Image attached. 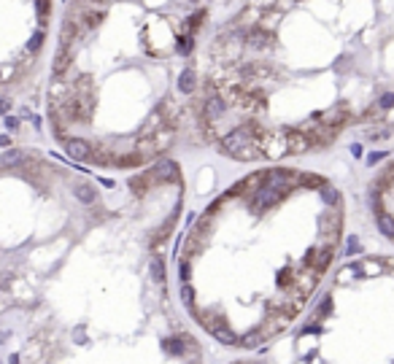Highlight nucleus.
I'll list each match as a JSON object with an SVG mask.
<instances>
[{
	"label": "nucleus",
	"mask_w": 394,
	"mask_h": 364,
	"mask_svg": "<svg viewBox=\"0 0 394 364\" xmlns=\"http://www.w3.org/2000/svg\"><path fill=\"white\" fill-rule=\"evenodd\" d=\"M214 0H68L46 113L73 162L138 170L195 111L200 36Z\"/></svg>",
	"instance_id": "1"
},
{
	"label": "nucleus",
	"mask_w": 394,
	"mask_h": 364,
	"mask_svg": "<svg viewBox=\"0 0 394 364\" xmlns=\"http://www.w3.org/2000/svg\"><path fill=\"white\" fill-rule=\"evenodd\" d=\"M54 0H0V86L22 81L46 49Z\"/></svg>",
	"instance_id": "2"
},
{
	"label": "nucleus",
	"mask_w": 394,
	"mask_h": 364,
	"mask_svg": "<svg viewBox=\"0 0 394 364\" xmlns=\"http://www.w3.org/2000/svg\"><path fill=\"white\" fill-rule=\"evenodd\" d=\"M148 278H151L154 283H165V262H162V256H151L148 259Z\"/></svg>",
	"instance_id": "3"
},
{
	"label": "nucleus",
	"mask_w": 394,
	"mask_h": 364,
	"mask_svg": "<svg viewBox=\"0 0 394 364\" xmlns=\"http://www.w3.org/2000/svg\"><path fill=\"white\" fill-rule=\"evenodd\" d=\"M186 348H189V345H186L184 337H168L165 340V351H168L170 356H181Z\"/></svg>",
	"instance_id": "4"
},
{
	"label": "nucleus",
	"mask_w": 394,
	"mask_h": 364,
	"mask_svg": "<svg viewBox=\"0 0 394 364\" xmlns=\"http://www.w3.org/2000/svg\"><path fill=\"white\" fill-rule=\"evenodd\" d=\"M265 343V334L256 329V332H249V334H243L241 337V348H249V351H254V348H259V345Z\"/></svg>",
	"instance_id": "5"
},
{
	"label": "nucleus",
	"mask_w": 394,
	"mask_h": 364,
	"mask_svg": "<svg viewBox=\"0 0 394 364\" xmlns=\"http://www.w3.org/2000/svg\"><path fill=\"white\" fill-rule=\"evenodd\" d=\"M179 294H181V302H184L186 308H192V305H195V297H197V291H195V286H192V283H181Z\"/></svg>",
	"instance_id": "6"
},
{
	"label": "nucleus",
	"mask_w": 394,
	"mask_h": 364,
	"mask_svg": "<svg viewBox=\"0 0 394 364\" xmlns=\"http://www.w3.org/2000/svg\"><path fill=\"white\" fill-rule=\"evenodd\" d=\"M192 267H195V264H192V262H186V259H181V262H179V275H181V283H189V278H192Z\"/></svg>",
	"instance_id": "7"
},
{
	"label": "nucleus",
	"mask_w": 394,
	"mask_h": 364,
	"mask_svg": "<svg viewBox=\"0 0 394 364\" xmlns=\"http://www.w3.org/2000/svg\"><path fill=\"white\" fill-rule=\"evenodd\" d=\"M11 364H19V356H16V354L11 356Z\"/></svg>",
	"instance_id": "8"
}]
</instances>
